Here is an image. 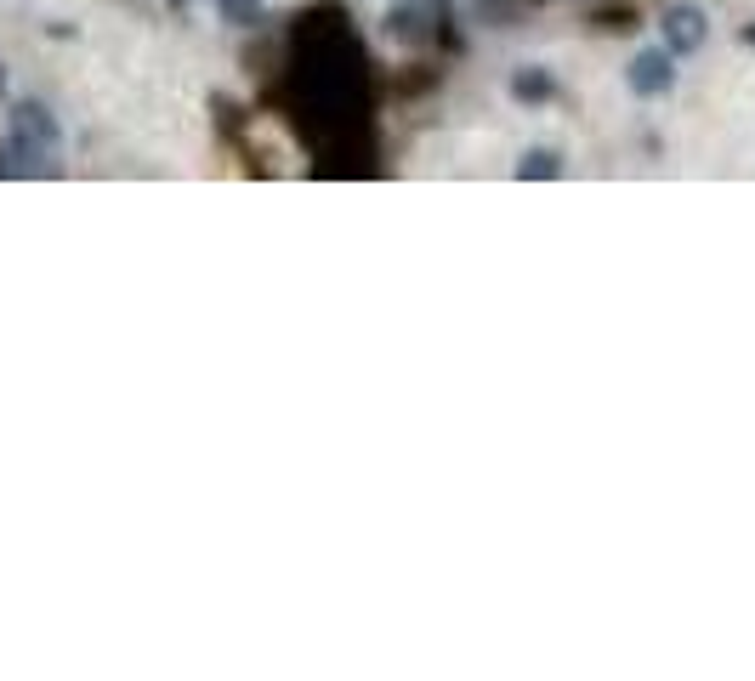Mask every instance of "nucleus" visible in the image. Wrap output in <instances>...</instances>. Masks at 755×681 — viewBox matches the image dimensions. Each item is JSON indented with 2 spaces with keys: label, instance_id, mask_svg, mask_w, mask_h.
Returning <instances> with one entry per match:
<instances>
[{
  "label": "nucleus",
  "instance_id": "nucleus-1",
  "mask_svg": "<svg viewBox=\"0 0 755 681\" xmlns=\"http://www.w3.org/2000/svg\"><path fill=\"white\" fill-rule=\"evenodd\" d=\"M12 148H23V154H40V159H57V148H63V131H57V114H52V108L35 103V97L12 103Z\"/></svg>",
  "mask_w": 755,
  "mask_h": 681
},
{
  "label": "nucleus",
  "instance_id": "nucleus-2",
  "mask_svg": "<svg viewBox=\"0 0 755 681\" xmlns=\"http://www.w3.org/2000/svg\"><path fill=\"white\" fill-rule=\"evenodd\" d=\"M659 29H665V52L670 57H693L710 40V18H704L699 6H670L665 18H659Z\"/></svg>",
  "mask_w": 755,
  "mask_h": 681
},
{
  "label": "nucleus",
  "instance_id": "nucleus-3",
  "mask_svg": "<svg viewBox=\"0 0 755 681\" xmlns=\"http://www.w3.org/2000/svg\"><path fill=\"white\" fill-rule=\"evenodd\" d=\"M625 86H631L636 97H665V91L676 86V63H670L665 46H659V52H636L631 69H625Z\"/></svg>",
  "mask_w": 755,
  "mask_h": 681
},
{
  "label": "nucleus",
  "instance_id": "nucleus-4",
  "mask_svg": "<svg viewBox=\"0 0 755 681\" xmlns=\"http://www.w3.org/2000/svg\"><path fill=\"white\" fill-rule=\"evenodd\" d=\"M511 97H517V103H545V97H551V74H545L540 63L517 69L511 74Z\"/></svg>",
  "mask_w": 755,
  "mask_h": 681
},
{
  "label": "nucleus",
  "instance_id": "nucleus-5",
  "mask_svg": "<svg viewBox=\"0 0 755 681\" xmlns=\"http://www.w3.org/2000/svg\"><path fill=\"white\" fill-rule=\"evenodd\" d=\"M517 176H534V182H551V176H562V159L551 154V148H528L523 159H517Z\"/></svg>",
  "mask_w": 755,
  "mask_h": 681
},
{
  "label": "nucleus",
  "instance_id": "nucleus-6",
  "mask_svg": "<svg viewBox=\"0 0 755 681\" xmlns=\"http://www.w3.org/2000/svg\"><path fill=\"white\" fill-rule=\"evenodd\" d=\"M222 6V18L239 23V29H250V23H262V0H216Z\"/></svg>",
  "mask_w": 755,
  "mask_h": 681
},
{
  "label": "nucleus",
  "instance_id": "nucleus-7",
  "mask_svg": "<svg viewBox=\"0 0 755 681\" xmlns=\"http://www.w3.org/2000/svg\"><path fill=\"white\" fill-rule=\"evenodd\" d=\"M602 29H636L631 12H602Z\"/></svg>",
  "mask_w": 755,
  "mask_h": 681
},
{
  "label": "nucleus",
  "instance_id": "nucleus-8",
  "mask_svg": "<svg viewBox=\"0 0 755 681\" xmlns=\"http://www.w3.org/2000/svg\"><path fill=\"white\" fill-rule=\"evenodd\" d=\"M744 46H750V52H755V23H744Z\"/></svg>",
  "mask_w": 755,
  "mask_h": 681
},
{
  "label": "nucleus",
  "instance_id": "nucleus-9",
  "mask_svg": "<svg viewBox=\"0 0 755 681\" xmlns=\"http://www.w3.org/2000/svg\"><path fill=\"white\" fill-rule=\"evenodd\" d=\"M0 86H6V74H0Z\"/></svg>",
  "mask_w": 755,
  "mask_h": 681
}]
</instances>
